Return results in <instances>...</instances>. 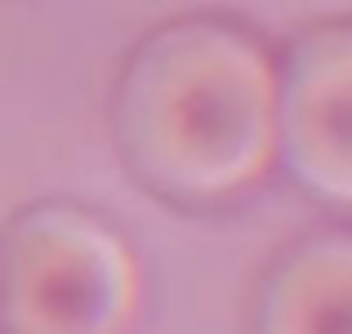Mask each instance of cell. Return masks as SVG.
Here are the masks:
<instances>
[{"mask_svg":"<svg viewBox=\"0 0 352 334\" xmlns=\"http://www.w3.org/2000/svg\"><path fill=\"white\" fill-rule=\"evenodd\" d=\"M281 152L308 192L352 205V27L294 45L281 80Z\"/></svg>","mask_w":352,"mask_h":334,"instance_id":"obj_3","label":"cell"},{"mask_svg":"<svg viewBox=\"0 0 352 334\" xmlns=\"http://www.w3.org/2000/svg\"><path fill=\"white\" fill-rule=\"evenodd\" d=\"M116 125L152 188L214 201L250 188L281 147V80L250 36L188 18L129 58Z\"/></svg>","mask_w":352,"mask_h":334,"instance_id":"obj_1","label":"cell"},{"mask_svg":"<svg viewBox=\"0 0 352 334\" xmlns=\"http://www.w3.org/2000/svg\"><path fill=\"white\" fill-rule=\"evenodd\" d=\"M263 334H352V236L308 241L276 267Z\"/></svg>","mask_w":352,"mask_h":334,"instance_id":"obj_4","label":"cell"},{"mask_svg":"<svg viewBox=\"0 0 352 334\" xmlns=\"http://www.w3.org/2000/svg\"><path fill=\"white\" fill-rule=\"evenodd\" d=\"M138 290V263L125 241L85 210L41 205L9 227V334H125Z\"/></svg>","mask_w":352,"mask_h":334,"instance_id":"obj_2","label":"cell"}]
</instances>
